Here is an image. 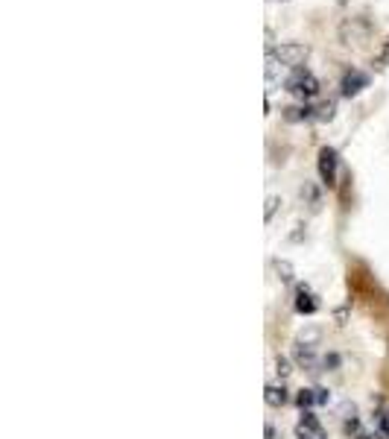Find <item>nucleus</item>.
I'll list each match as a JSON object with an SVG mask.
<instances>
[{
  "instance_id": "nucleus-1",
  "label": "nucleus",
  "mask_w": 389,
  "mask_h": 439,
  "mask_svg": "<svg viewBox=\"0 0 389 439\" xmlns=\"http://www.w3.org/2000/svg\"><path fill=\"white\" fill-rule=\"evenodd\" d=\"M308 56H310V47H308V44H299V41H290V44H281V47H273V50L266 53V73H269V80L275 76L278 68H301Z\"/></svg>"
},
{
  "instance_id": "nucleus-2",
  "label": "nucleus",
  "mask_w": 389,
  "mask_h": 439,
  "mask_svg": "<svg viewBox=\"0 0 389 439\" xmlns=\"http://www.w3.org/2000/svg\"><path fill=\"white\" fill-rule=\"evenodd\" d=\"M287 91H293L296 97H316L319 80L308 68H293V73L287 76Z\"/></svg>"
},
{
  "instance_id": "nucleus-3",
  "label": "nucleus",
  "mask_w": 389,
  "mask_h": 439,
  "mask_svg": "<svg viewBox=\"0 0 389 439\" xmlns=\"http://www.w3.org/2000/svg\"><path fill=\"white\" fill-rule=\"evenodd\" d=\"M369 32H372V24L363 18H349V21H342V27H340V36L345 44H363L369 38Z\"/></svg>"
},
{
  "instance_id": "nucleus-4",
  "label": "nucleus",
  "mask_w": 389,
  "mask_h": 439,
  "mask_svg": "<svg viewBox=\"0 0 389 439\" xmlns=\"http://www.w3.org/2000/svg\"><path fill=\"white\" fill-rule=\"evenodd\" d=\"M337 167H340L337 150L322 147V150H319V176H322V182H325L328 188H334V185H337Z\"/></svg>"
},
{
  "instance_id": "nucleus-5",
  "label": "nucleus",
  "mask_w": 389,
  "mask_h": 439,
  "mask_svg": "<svg viewBox=\"0 0 389 439\" xmlns=\"http://www.w3.org/2000/svg\"><path fill=\"white\" fill-rule=\"evenodd\" d=\"M296 434H299V439H328L325 427L319 425V419L313 413H301V419L296 425Z\"/></svg>"
},
{
  "instance_id": "nucleus-6",
  "label": "nucleus",
  "mask_w": 389,
  "mask_h": 439,
  "mask_svg": "<svg viewBox=\"0 0 389 439\" xmlns=\"http://www.w3.org/2000/svg\"><path fill=\"white\" fill-rule=\"evenodd\" d=\"M369 85V76H366L363 71H345V76H342V94L345 97H354V94H360L363 88Z\"/></svg>"
},
{
  "instance_id": "nucleus-7",
  "label": "nucleus",
  "mask_w": 389,
  "mask_h": 439,
  "mask_svg": "<svg viewBox=\"0 0 389 439\" xmlns=\"http://www.w3.org/2000/svg\"><path fill=\"white\" fill-rule=\"evenodd\" d=\"M316 307H319L316 299H313V296H310L305 287H301L299 296H296V311H299V313H316Z\"/></svg>"
},
{
  "instance_id": "nucleus-8",
  "label": "nucleus",
  "mask_w": 389,
  "mask_h": 439,
  "mask_svg": "<svg viewBox=\"0 0 389 439\" xmlns=\"http://www.w3.org/2000/svg\"><path fill=\"white\" fill-rule=\"evenodd\" d=\"M313 112H316V108H310V106H287L284 117L287 120H310V117H316Z\"/></svg>"
},
{
  "instance_id": "nucleus-9",
  "label": "nucleus",
  "mask_w": 389,
  "mask_h": 439,
  "mask_svg": "<svg viewBox=\"0 0 389 439\" xmlns=\"http://www.w3.org/2000/svg\"><path fill=\"white\" fill-rule=\"evenodd\" d=\"M266 404L269 407H281V404L287 401V392H284V387H266Z\"/></svg>"
},
{
  "instance_id": "nucleus-10",
  "label": "nucleus",
  "mask_w": 389,
  "mask_h": 439,
  "mask_svg": "<svg viewBox=\"0 0 389 439\" xmlns=\"http://www.w3.org/2000/svg\"><path fill=\"white\" fill-rule=\"evenodd\" d=\"M296 401H299L301 410L310 407V404H316V390H301V392L296 395Z\"/></svg>"
},
{
  "instance_id": "nucleus-11",
  "label": "nucleus",
  "mask_w": 389,
  "mask_h": 439,
  "mask_svg": "<svg viewBox=\"0 0 389 439\" xmlns=\"http://www.w3.org/2000/svg\"><path fill=\"white\" fill-rule=\"evenodd\" d=\"M334 108H337V106H334L331 100L322 103V106H316V117H319V120H331V117H334Z\"/></svg>"
},
{
  "instance_id": "nucleus-12",
  "label": "nucleus",
  "mask_w": 389,
  "mask_h": 439,
  "mask_svg": "<svg viewBox=\"0 0 389 439\" xmlns=\"http://www.w3.org/2000/svg\"><path fill=\"white\" fill-rule=\"evenodd\" d=\"M377 64H389V38L384 41V47H381V53H377Z\"/></svg>"
},
{
  "instance_id": "nucleus-13",
  "label": "nucleus",
  "mask_w": 389,
  "mask_h": 439,
  "mask_svg": "<svg viewBox=\"0 0 389 439\" xmlns=\"http://www.w3.org/2000/svg\"><path fill=\"white\" fill-rule=\"evenodd\" d=\"M275 205H278V196H269V200H266V220H273Z\"/></svg>"
},
{
  "instance_id": "nucleus-14",
  "label": "nucleus",
  "mask_w": 389,
  "mask_h": 439,
  "mask_svg": "<svg viewBox=\"0 0 389 439\" xmlns=\"http://www.w3.org/2000/svg\"><path fill=\"white\" fill-rule=\"evenodd\" d=\"M278 375H290V364L284 357H278Z\"/></svg>"
},
{
  "instance_id": "nucleus-15",
  "label": "nucleus",
  "mask_w": 389,
  "mask_h": 439,
  "mask_svg": "<svg viewBox=\"0 0 389 439\" xmlns=\"http://www.w3.org/2000/svg\"><path fill=\"white\" fill-rule=\"evenodd\" d=\"M381 431L386 434V439H389V413H384L381 416Z\"/></svg>"
},
{
  "instance_id": "nucleus-16",
  "label": "nucleus",
  "mask_w": 389,
  "mask_h": 439,
  "mask_svg": "<svg viewBox=\"0 0 389 439\" xmlns=\"http://www.w3.org/2000/svg\"><path fill=\"white\" fill-rule=\"evenodd\" d=\"M328 399H331V395H328V390H316V401H319V404H325Z\"/></svg>"
}]
</instances>
